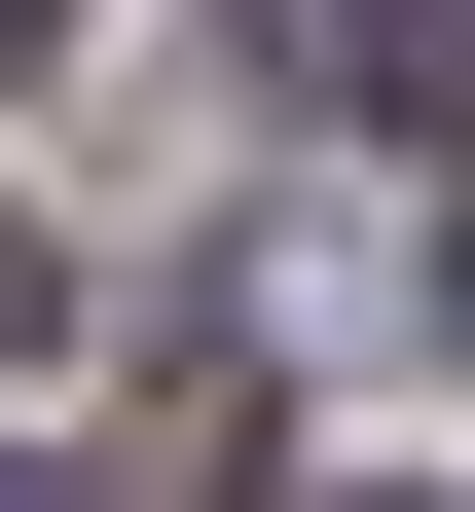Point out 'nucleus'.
I'll list each match as a JSON object with an SVG mask.
<instances>
[{
    "mask_svg": "<svg viewBox=\"0 0 475 512\" xmlns=\"http://www.w3.org/2000/svg\"><path fill=\"white\" fill-rule=\"evenodd\" d=\"M293 74L329 110H475V0H293Z\"/></svg>",
    "mask_w": 475,
    "mask_h": 512,
    "instance_id": "obj_1",
    "label": "nucleus"
},
{
    "mask_svg": "<svg viewBox=\"0 0 475 512\" xmlns=\"http://www.w3.org/2000/svg\"><path fill=\"white\" fill-rule=\"evenodd\" d=\"M329 512H402V476H329Z\"/></svg>",
    "mask_w": 475,
    "mask_h": 512,
    "instance_id": "obj_5",
    "label": "nucleus"
},
{
    "mask_svg": "<svg viewBox=\"0 0 475 512\" xmlns=\"http://www.w3.org/2000/svg\"><path fill=\"white\" fill-rule=\"evenodd\" d=\"M37 293H74V256H37V220H0V366H37Z\"/></svg>",
    "mask_w": 475,
    "mask_h": 512,
    "instance_id": "obj_2",
    "label": "nucleus"
},
{
    "mask_svg": "<svg viewBox=\"0 0 475 512\" xmlns=\"http://www.w3.org/2000/svg\"><path fill=\"white\" fill-rule=\"evenodd\" d=\"M0 512H74V476H37V439H0Z\"/></svg>",
    "mask_w": 475,
    "mask_h": 512,
    "instance_id": "obj_4",
    "label": "nucleus"
},
{
    "mask_svg": "<svg viewBox=\"0 0 475 512\" xmlns=\"http://www.w3.org/2000/svg\"><path fill=\"white\" fill-rule=\"evenodd\" d=\"M37 37H74V0H0V74H37Z\"/></svg>",
    "mask_w": 475,
    "mask_h": 512,
    "instance_id": "obj_3",
    "label": "nucleus"
}]
</instances>
